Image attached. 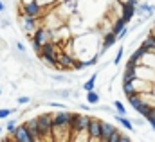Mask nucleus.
I'll return each instance as SVG.
<instances>
[{
	"label": "nucleus",
	"mask_w": 155,
	"mask_h": 142,
	"mask_svg": "<svg viewBox=\"0 0 155 142\" xmlns=\"http://www.w3.org/2000/svg\"><path fill=\"white\" fill-rule=\"evenodd\" d=\"M38 126H40L41 139H47L49 135H52V130H54V119H52L51 115H40L38 117Z\"/></svg>",
	"instance_id": "1"
},
{
	"label": "nucleus",
	"mask_w": 155,
	"mask_h": 142,
	"mask_svg": "<svg viewBox=\"0 0 155 142\" xmlns=\"http://www.w3.org/2000/svg\"><path fill=\"white\" fill-rule=\"evenodd\" d=\"M88 124H90V119H88V117H85V115H72L71 130H72L74 133H79V131L88 130Z\"/></svg>",
	"instance_id": "2"
},
{
	"label": "nucleus",
	"mask_w": 155,
	"mask_h": 142,
	"mask_svg": "<svg viewBox=\"0 0 155 142\" xmlns=\"http://www.w3.org/2000/svg\"><path fill=\"white\" fill-rule=\"evenodd\" d=\"M54 128H71V121H72V113L69 111H60L54 117Z\"/></svg>",
	"instance_id": "3"
},
{
	"label": "nucleus",
	"mask_w": 155,
	"mask_h": 142,
	"mask_svg": "<svg viewBox=\"0 0 155 142\" xmlns=\"http://www.w3.org/2000/svg\"><path fill=\"white\" fill-rule=\"evenodd\" d=\"M13 133H15V140L16 142H35V139L31 137V133H29V130H27L25 124L16 126Z\"/></svg>",
	"instance_id": "4"
},
{
	"label": "nucleus",
	"mask_w": 155,
	"mask_h": 142,
	"mask_svg": "<svg viewBox=\"0 0 155 142\" xmlns=\"http://www.w3.org/2000/svg\"><path fill=\"white\" fill-rule=\"evenodd\" d=\"M101 121L99 119H90V124H88V139L90 140H101Z\"/></svg>",
	"instance_id": "5"
},
{
	"label": "nucleus",
	"mask_w": 155,
	"mask_h": 142,
	"mask_svg": "<svg viewBox=\"0 0 155 142\" xmlns=\"http://www.w3.org/2000/svg\"><path fill=\"white\" fill-rule=\"evenodd\" d=\"M49 33L47 31H43V29H38L36 33H35V38H33V47H35V50H40L45 43H47V40H49Z\"/></svg>",
	"instance_id": "6"
},
{
	"label": "nucleus",
	"mask_w": 155,
	"mask_h": 142,
	"mask_svg": "<svg viewBox=\"0 0 155 142\" xmlns=\"http://www.w3.org/2000/svg\"><path fill=\"white\" fill-rule=\"evenodd\" d=\"M25 126H27V130H29L31 137L35 139V142L41 139V133H40V126H38V119H31V121H27V122H25Z\"/></svg>",
	"instance_id": "7"
},
{
	"label": "nucleus",
	"mask_w": 155,
	"mask_h": 142,
	"mask_svg": "<svg viewBox=\"0 0 155 142\" xmlns=\"http://www.w3.org/2000/svg\"><path fill=\"white\" fill-rule=\"evenodd\" d=\"M24 11H25V15H31V16H38L40 11H41V7H40V4L36 0H33V2H27L25 5H24Z\"/></svg>",
	"instance_id": "8"
},
{
	"label": "nucleus",
	"mask_w": 155,
	"mask_h": 142,
	"mask_svg": "<svg viewBox=\"0 0 155 142\" xmlns=\"http://www.w3.org/2000/svg\"><path fill=\"white\" fill-rule=\"evenodd\" d=\"M116 41H117V34L114 33V31H112V33H108V34L105 36V41H103V49H101V54L108 52V49H110V47H112ZM101 54H99V56H101Z\"/></svg>",
	"instance_id": "9"
},
{
	"label": "nucleus",
	"mask_w": 155,
	"mask_h": 142,
	"mask_svg": "<svg viewBox=\"0 0 155 142\" xmlns=\"http://www.w3.org/2000/svg\"><path fill=\"white\" fill-rule=\"evenodd\" d=\"M117 130L112 126V124H108V122H103L101 124V140L103 142H107L108 140V137L112 135V133H116Z\"/></svg>",
	"instance_id": "10"
},
{
	"label": "nucleus",
	"mask_w": 155,
	"mask_h": 142,
	"mask_svg": "<svg viewBox=\"0 0 155 142\" xmlns=\"http://www.w3.org/2000/svg\"><path fill=\"white\" fill-rule=\"evenodd\" d=\"M116 121H117V122H121V124H123L128 131H132V130H134V124H132V122H130V119H126L124 115H121V113H119V115H116Z\"/></svg>",
	"instance_id": "11"
},
{
	"label": "nucleus",
	"mask_w": 155,
	"mask_h": 142,
	"mask_svg": "<svg viewBox=\"0 0 155 142\" xmlns=\"http://www.w3.org/2000/svg\"><path fill=\"white\" fill-rule=\"evenodd\" d=\"M58 63L63 65V67H71L74 61H72V58H71L69 54H60V56H58ZM72 67H74V65H72Z\"/></svg>",
	"instance_id": "12"
},
{
	"label": "nucleus",
	"mask_w": 155,
	"mask_h": 142,
	"mask_svg": "<svg viewBox=\"0 0 155 142\" xmlns=\"http://www.w3.org/2000/svg\"><path fill=\"white\" fill-rule=\"evenodd\" d=\"M134 83H135V81H123V88H124V94H126V95H134V94H135Z\"/></svg>",
	"instance_id": "13"
},
{
	"label": "nucleus",
	"mask_w": 155,
	"mask_h": 142,
	"mask_svg": "<svg viewBox=\"0 0 155 142\" xmlns=\"http://www.w3.org/2000/svg\"><path fill=\"white\" fill-rule=\"evenodd\" d=\"M36 16H31V15H27L25 16V22H24V25H25V31H33L35 29V24H36V20H35Z\"/></svg>",
	"instance_id": "14"
},
{
	"label": "nucleus",
	"mask_w": 155,
	"mask_h": 142,
	"mask_svg": "<svg viewBox=\"0 0 155 142\" xmlns=\"http://www.w3.org/2000/svg\"><path fill=\"white\" fill-rule=\"evenodd\" d=\"M128 101H130V105L134 106V110H139V106L143 105V101L139 99V95H137V94H134V95H128Z\"/></svg>",
	"instance_id": "15"
},
{
	"label": "nucleus",
	"mask_w": 155,
	"mask_h": 142,
	"mask_svg": "<svg viewBox=\"0 0 155 142\" xmlns=\"http://www.w3.org/2000/svg\"><path fill=\"white\" fill-rule=\"evenodd\" d=\"M87 101H88L90 105H96V103H99V95H97V92H94V90H88V92H87Z\"/></svg>",
	"instance_id": "16"
},
{
	"label": "nucleus",
	"mask_w": 155,
	"mask_h": 142,
	"mask_svg": "<svg viewBox=\"0 0 155 142\" xmlns=\"http://www.w3.org/2000/svg\"><path fill=\"white\" fill-rule=\"evenodd\" d=\"M96 79H97V74H92V77L83 85V88H85L87 92H88V90H94V86H96Z\"/></svg>",
	"instance_id": "17"
},
{
	"label": "nucleus",
	"mask_w": 155,
	"mask_h": 142,
	"mask_svg": "<svg viewBox=\"0 0 155 142\" xmlns=\"http://www.w3.org/2000/svg\"><path fill=\"white\" fill-rule=\"evenodd\" d=\"M126 24H128V22H126L124 18H121V20H117V22H116V25H114V29H112V31H114L116 34H119V33H121V31H123V29L126 27Z\"/></svg>",
	"instance_id": "18"
},
{
	"label": "nucleus",
	"mask_w": 155,
	"mask_h": 142,
	"mask_svg": "<svg viewBox=\"0 0 155 142\" xmlns=\"http://www.w3.org/2000/svg\"><path fill=\"white\" fill-rule=\"evenodd\" d=\"M143 45H144V47H148V50H155V36L150 34L148 38H146V41H144Z\"/></svg>",
	"instance_id": "19"
},
{
	"label": "nucleus",
	"mask_w": 155,
	"mask_h": 142,
	"mask_svg": "<svg viewBox=\"0 0 155 142\" xmlns=\"http://www.w3.org/2000/svg\"><path fill=\"white\" fill-rule=\"evenodd\" d=\"M114 106H116L117 113H121V115H124V113H126V110H124V106H123V103H121V101H114Z\"/></svg>",
	"instance_id": "20"
},
{
	"label": "nucleus",
	"mask_w": 155,
	"mask_h": 142,
	"mask_svg": "<svg viewBox=\"0 0 155 142\" xmlns=\"http://www.w3.org/2000/svg\"><path fill=\"white\" fill-rule=\"evenodd\" d=\"M121 135H123V133L116 131V133H112V135L108 137V140H107V142H121Z\"/></svg>",
	"instance_id": "21"
},
{
	"label": "nucleus",
	"mask_w": 155,
	"mask_h": 142,
	"mask_svg": "<svg viewBox=\"0 0 155 142\" xmlns=\"http://www.w3.org/2000/svg\"><path fill=\"white\" fill-rule=\"evenodd\" d=\"M150 110H152V108L148 106V105H146V103H143V105H141V106H139V110H137V111H139V113H141V115H146V113H148V111H150Z\"/></svg>",
	"instance_id": "22"
},
{
	"label": "nucleus",
	"mask_w": 155,
	"mask_h": 142,
	"mask_svg": "<svg viewBox=\"0 0 155 142\" xmlns=\"http://www.w3.org/2000/svg\"><path fill=\"white\" fill-rule=\"evenodd\" d=\"M121 58H123V49H119L116 54V60H114V65H119L121 63Z\"/></svg>",
	"instance_id": "23"
},
{
	"label": "nucleus",
	"mask_w": 155,
	"mask_h": 142,
	"mask_svg": "<svg viewBox=\"0 0 155 142\" xmlns=\"http://www.w3.org/2000/svg\"><path fill=\"white\" fill-rule=\"evenodd\" d=\"M11 115V110H7V108H2L0 110V119H5V117H9Z\"/></svg>",
	"instance_id": "24"
},
{
	"label": "nucleus",
	"mask_w": 155,
	"mask_h": 142,
	"mask_svg": "<svg viewBox=\"0 0 155 142\" xmlns=\"http://www.w3.org/2000/svg\"><path fill=\"white\" fill-rule=\"evenodd\" d=\"M29 101H31L29 97H18V105H27Z\"/></svg>",
	"instance_id": "25"
},
{
	"label": "nucleus",
	"mask_w": 155,
	"mask_h": 142,
	"mask_svg": "<svg viewBox=\"0 0 155 142\" xmlns=\"http://www.w3.org/2000/svg\"><path fill=\"white\" fill-rule=\"evenodd\" d=\"M15 128H16V122H15V121H9V124H7V130H9V131H15Z\"/></svg>",
	"instance_id": "26"
},
{
	"label": "nucleus",
	"mask_w": 155,
	"mask_h": 142,
	"mask_svg": "<svg viewBox=\"0 0 155 142\" xmlns=\"http://www.w3.org/2000/svg\"><path fill=\"white\" fill-rule=\"evenodd\" d=\"M74 69H76V70H81V69H85V61H83V63H74Z\"/></svg>",
	"instance_id": "27"
},
{
	"label": "nucleus",
	"mask_w": 155,
	"mask_h": 142,
	"mask_svg": "<svg viewBox=\"0 0 155 142\" xmlns=\"http://www.w3.org/2000/svg\"><path fill=\"white\" fill-rule=\"evenodd\" d=\"M126 33H128V31H126V27H124V29H123V31H121V33L117 34V40H121V38H124V36H126Z\"/></svg>",
	"instance_id": "28"
},
{
	"label": "nucleus",
	"mask_w": 155,
	"mask_h": 142,
	"mask_svg": "<svg viewBox=\"0 0 155 142\" xmlns=\"http://www.w3.org/2000/svg\"><path fill=\"white\" fill-rule=\"evenodd\" d=\"M121 142H130V137L128 135H121Z\"/></svg>",
	"instance_id": "29"
},
{
	"label": "nucleus",
	"mask_w": 155,
	"mask_h": 142,
	"mask_svg": "<svg viewBox=\"0 0 155 142\" xmlns=\"http://www.w3.org/2000/svg\"><path fill=\"white\" fill-rule=\"evenodd\" d=\"M16 49H18V50H20V52H24V50H25V49H24V45H22V43H16Z\"/></svg>",
	"instance_id": "30"
},
{
	"label": "nucleus",
	"mask_w": 155,
	"mask_h": 142,
	"mask_svg": "<svg viewBox=\"0 0 155 142\" xmlns=\"http://www.w3.org/2000/svg\"><path fill=\"white\" fill-rule=\"evenodd\" d=\"M4 9H5V5H4V4H2V2H0V13H2V11H4Z\"/></svg>",
	"instance_id": "31"
},
{
	"label": "nucleus",
	"mask_w": 155,
	"mask_h": 142,
	"mask_svg": "<svg viewBox=\"0 0 155 142\" xmlns=\"http://www.w3.org/2000/svg\"><path fill=\"white\" fill-rule=\"evenodd\" d=\"M0 131H2V128H0Z\"/></svg>",
	"instance_id": "32"
},
{
	"label": "nucleus",
	"mask_w": 155,
	"mask_h": 142,
	"mask_svg": "<svg viewBox=\"0 0 155 142\" xmlns=\"http://www.w3.org/2000/svg\"><path fill=\"white\" fill-rule=\"evenodd\" d=\"M0 94H2V92H0Z\"/></svg>",
	"instance_id": "33"
}]
</instances>
